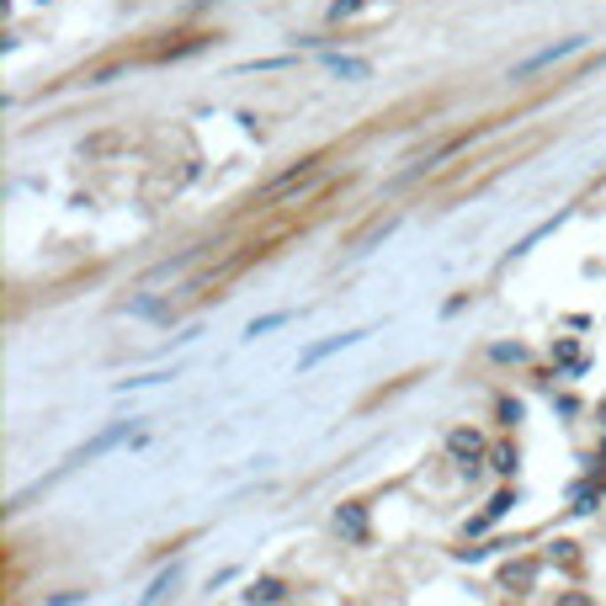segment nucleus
Instances as JSON below:
<instances>
[{"label":"nucleus","mask_w":606,"mask_h":606,"mask_svg":"<svg viewBox=\"0 0 606 606\" xmlns=\"http://www.w3.org/2000/svg\"><path fill=\"white\" fill-rule=\"evenodd\" d=\"M447 453H453V463H458L463 474H479V458H484V437H479L474 426H458V431H447Z\"/></svg>","instance_id":"f257e3e1"},{"label":"nucleus","mask_w":606,"mask_h":606,"mask_svg":"<svg viewBox=\"0 0 606 606\" xmlns=\"http://www.w3.org/2000/svg\"><path fill=\"white\" fill-rule=\"evenodd\" d=\"M580 43H586V37H564V43H554V48H538V53H532V59H522V64H516L511 75H516V80H522V75H538V69H548V64L570 59V53H575Z\"/></svg>","instance_id":"f03ea898"},{"label":"nucleus","mask_w":606,"mask_h":606,"mask_svg":"<svg viewBox=\"0 0 606 606\" xmlns=\"http://www.w3.org/2000/svg\"><path fill=\"white\" fill-rule=\"evenodd\" d=\"M314 176H319V160H303L298 170H287V176H277V181H272V186L261 192V202H277V197H287V192H298V186H303V181H314Z\"/></svg>","instance_id":"7ed1b4c3"},{"label":"nucleus","mask_w":606,"mask_h":606,"mask_svg":"<svg viewBox=\"0 0 606 606\" xmlns=\"http://www.w3.org/2000/svg\"><path fill=\"white\" fill-rule=\"evenodd\" d=\"M335 532H341L346 543H367V506L346 500V506L335 511Z\"/></svg>","instance_id":"20e7f679"},{"label":"nucleus","mask_w":606,"mask_h":606,"mask_svg":"<svg viewBox=\"0 0 606 606\" xmlns=\"http://www.w3.org/2000/svg\"><path fill=\"white\" fill-rule=\"evenodd\" d=\"M128 431H133V426H128V421H122V426H112V431H101V437H96V442H85V447H80V453H75V463H91V458H101V453H112V447H117V442H128Z\"/></svg>","instance_id":"39448f33"},{"label":"nucleus","mask_w":606,"mask_h":606,"mask_svg":"<svg viewBox=\"0 0 606 606\" xmlns=\"http://www.w3.org/2000/svg\"><path fill=\"white\" fill-rule=\"evenodd\" d=\"M500 586H506V591H532V586H538V559L506 564V570H500Z\"/></svg>","instance_id":"423d86ee"},{"label":"nucleus","mask_w":606,"mask_h":606,"mask_svg":"<svg viewBox=\"0 0 606 606\" xmlns=\"http://www.w3.org/2000/svg\"><path fill=\"white\" fill-rule=\"evenodd\" d=\"M245 596H250V606H277V602H282V596H287V586L266 575V580H256V586H250Z\"/></svg>","instance_id":"0eeeda50"},{"label":"nucleus","mask_w":606,"mask_h":606,"mask_svg":"<svg viewBox=\"0 0 606 606\" xmlns=\"http://www.w3.org/2000/svg\"><path fill=\"white\" fill-rule=\"evenodd\" d=\"M351 341H362V335H335V341H319V346H309V351H303V362H298V367H314V362L335 357V351H341V346H351Z\"/></svg>","instance_id":"6e6552de"},{"label":"nucleus","mask_w":606,"mask_h":606,"mask_svg":"<svg viewBox=\"0 0 606 606\" xmlns=\"http://www.w3.org/2000/svg\"><path fill=\"white\" fill-rule=\"evenodd\" d=\"M330 69H335L341 80H367V75H373L367 59H341V53H330Z\"/></svg>","instance_id":"1a4fd4ad"},{"label":"nucleus","mask_w":606,"mask_h":606,"mask_svg":"<svg viewBox=\"0 0 606 606\" xmlns=\"http://www.w3.org/2000/svg\"><path fill=\"white\" fill-rule=\"evenodd\" d=\"M511 506H516V490H500V495H495V500H490V506H484V516H479V522H474V532H479V527H490V522H500V516H506V511H511Z\"/></svg>","instance_id":"9d476101"},{"label":"nucleus","mask_w":606,"mask_h":606,"mask_svg":"<svg viewBox=\"0 0 606 606\" xmlns=\"http://www.w3.org/2000/svg\"><path fill=\"white\" fill-rule=\"evenodd\" d=\"M176 575H181V570H176V564H170V570H165V575H160V580H154V586H149V591H144V606L165 602V591H170V586H176Z\"/></svg>","instance_id":"9b49d317"},{"label":"nucleus","mask_w":606,"mask_h":606,"mask_svg":"<svg viewBox=\"0 0 606 606\" xmlns=\"http://www.w3.org/2000/svg\"><path fill=\"white\" fill-rule=\"evenodd\" d=\"M287 319H293V314H266V319H250V330H245V335L256 341V335H266V330H277V325H287Z\"/></svg>","instance_id":"f8f14e48"},{"label":"nucleus","mask_w":606,"mask_h":606,"mask_svg":"<svg viewBox=\"0 0 606 606\" xmlns=\"http://www.w3.org/2000/svg\"><path fill=\"white\" fill-rule=\"evenodd\" d=\"M357 11H367V0H335L330 5V21H351Z\"/></svg>","instance_id":"ddd939ff"},{"label":"nucleus","mask_w":606,"mask_h":606,"mask_svg":"<svg viewBox=\"0 0 606 606\" xmlns=\"http://www.w3.org/2000/svg\"><path fill=\"white\" fill-rule=\"evenodd\" d=\"M490 468H495V474H511V468H516V447H511V442L495 447V463H490Z\"/></svg>","instance_id":"4468645a"},{"label":"nucleus","mask_w":606,"mask_h":606,"mask_svg":"<svg viewBox=\"0 0 606 606\" xmlns=\"http://www.w3.org/2000/svg\"><path fill=\"white\" fill-rule=\"evenodd\" d=\"M559 362H564V367H580V346H575V341H559Z\"/></svg>","instance_id":"2eb2a0df"},{"label":"nucleus","mask_w":606,"mask_h":606,"mask_svg":"<svg viewBox=\"0 0 606 606\" xmlns=\"http://www.w3.org/2000/svg\"><path fill=\"white\" fill-rule=\"evenodd\" d=\"M495 357H500V362H522L527 351H522V346H495Z\"/></svg>","instance_id":"dca6fc26"},{"label":"nucleus","mask_w":606,"mask_h":606,"mask_svg":"<svg viewBox=\"0 0 606 606\" xmlns=\"http://www.w3.org/2000/svg\"><path fill=\"white\" fill-rule=\"evenodd\" d=\"M559 606H596L591 596H580V591H570V596H559Z\"/></svg>","instance_id":"f3484780"}]
</instances>
